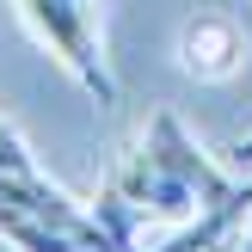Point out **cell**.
<instances>
[{
    "instance_id": "obj_2",
    "label": "cell",
    "mask_w": 252,
    "mask_h": 252,
    "mask_svg": "<svg viewBox=\"0 0 252 252\" xmlns=\"http://www.w3.org/2000/svg\"><path fill=\"white\" fill-rule=\"evenodd\" d=\"M12 6H19L25 31L68 68V80L93 105H117V74L105 62V31H98L93 0H12Z\"/></svg>"
},
{
    "instance_id": "obj_1",
    "label": "cell",
    "mask_w": 252,
    "mask_h": 252,
    "mask_svg": "<svg viewBox=\"0 0 252 252\" xmlns=\"http://www.w3.org/2000/svg\"><path fill=\"white\" fill-rule=\"evenodd\" d=\"M234 185L240 179L221 172L216 154H203V142L179 123V111L160 105L148 117V135L129 154V166L111 172V185L93 197V216L105 221L117 252H148L166 234L191 228L203 209H216Z\"/></svg>"
},
{
    "instance_id": "obj_5",
    "label": "cell",
    "mask_w": 252,
    "mask_h": 252,
    "mask_svg": "<svg viewBox=\"0 0 252 252\" xmlns=\"http://www.w3.org/2000/svg\"><path fill=\"white\" fill-rule=\"evenodd\" d=\"M6 166H37V154L25 148V135L12 129L6 117H0V172H6Z\"/></svg>"
},
{
    "instance_id": "obj_7",
    "label": "cell",
    "mask_w": 252,
    "mask_h": 252,
    "mask_svg": "<svg viewBox=\"0 0 252 252\" xmlns=\"http://www.w3.org/2000/svg\"><path fill=\"white\" fill-rule=\"evenodd\" d=\"M234 160H240V172H252V129L240 135V142H234Z\"/></svg>"
},
{
    "instance_id": "obj_4",
    "label": "cell",
    "mask_w": 252,
    "mask_h": 252,
    "mask_svg": "<svg viewBox=\"0 0 252 252\" xmlns=\"http://www.w3.org/2000/svg\"><path fill=\"white\" fill-rule=\"evenodd\" d=\"M0 240H6L12 252H86V246L62 240L56 228H43V221H31L25 209H12V203H0Z\"/></svg>"
},
{
    "instance_id": "obj_3",
    "label": "cell",
    "mask_w": 252,
    "mask_h": 252,
    "mask_svg": "<svg viewBox=\"0 0 252 252\" xmlns=\"http://www.w3.org/2000/svg\"><path fill=\"white\" fill-rule=\"evenodd\" d=\"M246 62V31L234 12H191L179 31V68L191 80H234Z\"/></svg>"
},
{
    "instance_id": "obj_6",
    "label": "cell",
    "mask_w": 252,
    "mask_h": 252,
    "mask_svg": "<svg viewBox=\"0 0 252 252\" xmlns=\"http://www.w3.org/2000/svg\"><path fill=\"white\" fill-rule=\"evenodd\" d=\"M209 252H252V228H234V234H228V240H216V246H209Z\"/></svg>"
}]
</instances>
